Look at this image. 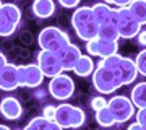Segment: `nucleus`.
<instances>
[{
  "mask_svg": "<svg viewBox=\"0 0 146 130\" xmlns=\"http://www.w3.org/2000/svg\"><path fill=\"white\" fill-rule=\"evenodd\" d=\"M72 26L76 36L83 41H89V39H94L98 37V21L93 15V10L91 7H80L73 11L72 15Z\"/></svg>",
  "mask_w": 146,
  "mask_h": 130,
  "instance_id": "obj_1",
  "label": "nucleus"
},
{
  "mask_svg": "<svg viewBox=\"0 0 146 130\" xmlns=\"http://www.w3.org/2000/svg\"><path fill=\"white\" fill-rule=\"evenodd\" d=\"M112 23L117 26L120 37H125V39H133V37H136V34L141 29L140 21L135 18V15L130 11L128 7H119V8H115L114 21Z\"/></svg>",
  "mask_w": 146,
  "mask_h": 130,
  "instance_id": "obj_2",
  "label": "nucleus"
},
{
  "mask_svg": "<svg viewBox=\"0 0 146 130\" xmlns=\"http://www.w3.org/2000/svg\"><path fill=\"white\" fill-rule=\"evenodd\" d=\"M91 78H93L94 89L99 94H112L114 91L122 88V83H120L119 77L115 75V72L104 65H98L94 68Z\"/></svg>",
  "mask_w": 146,
  "mask_h": 130,
  "instance_id": "obj_3",
  "label": "nucleus"
},
{
  "mask_svg": "<svg viewBox=\"0 0 146 130\" xmlns=\"http://www.w3.org/2000/svg\"><path fill=\"white\" fill-rule=\"evenodd\" d=\"M84 115L81 107L72 106V104H58L55 107L54 120L58 124L60 129H76L84 124Z\"/></svg>",
  "mask_w": 146,
  "mask_h": 130,
  "instance_id": "obj_4",
  "label": "nucleus"
},
{
  "mask_svg": "<svg viewBox=\"0 0 146 130\" xmlns=\"http://www.w3.org/2000/svg\"><path fill=\"white\" fill-rule=\"evenodd\" d=\"M68 42H70L68 34L65 31H62L60 28H55V26H47V28H44L39 33V36H37V44L44 51L57 52L65 44H68Z\"/></svg>",
  "mask_w": 146,
  "mask_h": 130,
  "instance_id": "obj_5",
  "label": "nucleus"
},
{
  "mask_svg": "<svg viewBox=\"0 0 146 130\" xmlns=\"http://www.w3.org/2000/svg\"><path fill=\"white\" fill-rule=\"evenodd\" d=\"M21 21V10L15 3H2L0 7V36H11Z\"/></svg>",
  "mask_w": 146,
  "mask_h": 130,
  "instance_id": "obj_6",
  "label": "nucleus"
},
{
  "mask_svg": "<svg viewBox=\"0 0 146 130\" xmlns=\"http://www.w3.org/2000/svg\"><path fill=\"white\" fill-rule=\"evenodd\" d=\"M75 93V81L65 73H58L50 78L49 83V94L57 101H67Z\"/></svg>",
  "mask_w": 146,
  "mask_h": 130,
  "instance_id": "obj_7",
  "label": "nucleus"
},
{
  "mask_svg": "<svg viewBox=\"0 0 146 130\" xmlns=\"http://www.w3.org/2000/svg\"><path fill=\"white\" fill-rule=\"evenodd\" d=\"M107 107L114 115L115 124H123L135 115V104L131 103L130 98L122 96V94L114 96L110 101H107Z\"/></svg>",
  "mask_w": 146,
  "mask_h": 130,
  "instance_id": "obj_8",
  "label": "nucleus"
},
{
  "mask_svg": "<svg viewBox=\"0 0 146 130\" xmlns=\"http://www.w3.org/2000/svg\"><path fill=\"white\" fill-rule=\"evenodd\" d=\"M37 65L41 68V72L44 73V77H47V78H52L63 72L60 59H58V54L54 51H44V49H41V52L37 54Z\"/></svg>",
  "mask_w": 146,
  "mask_h": 130,
  "instance_id": "obj_9",
  "label": "nucleus"
},
{
  "mask_svg": "<svg viewBox=\"0 0 146 130\" xmlns=\"http://www.w3.org/2000/svg\"><path fill=\"white\" fill-rule=\"evenodd\" d=\"M44 73L37 63H28V65H18V81L21 88H36L42 83Z\"/></svg>",
  "mask_w": 146,
  "mask_h": 130,
  "instance_id": "obj_10",
  "label": "nucleus"
},
{
  "mask_svg": "<svg viewBox=\"0 0 146 130\" xmlns=\"http://www.w3.org/2000/svg\"><path fill=\"white\" fill-rule=\"evenodd\" d=\"M86 52L89 55H98V57L104 59L109 55H114L119 52V42L117 41H107V39H101V37H94L86 41Z\"/></svg>",
  "mask_w": 146,
  "mask_h": 130,
  "instance_id": "obj_11",
  "label": "nucleus"
},
{
  "mask_svg": "<svg viewBox=\"0 0 146 130\" xmlns=\"http://www.w3.org/2000/svg\"><path fill=\"white\" fill-rule=\"evenodd\" d=\"M110 70H114L115 75L119 77L122 86L133 83L136 80V77H138V68H136L135 60H131L128 57H122V55H120L117 65L114 68H110Z\"/></svg>",
  "mask_w": 146,
  "mask_h": 130,
  "instance_id": "obj_12",
  "label": "nucleus"
},
{
  "mask_svg": "<svg viewBox=\"0 0 146 130\" xmlns=\"http://www.w3.org/2000/svg\"><path fill=\"white\" fill-rule=\"evenodd\" d=\"M16 88H20L18 65L7 63L5 67L0 70V89H3V91H15Z\"/></svg>",
  "mask_w": 146,
  "mask_h": 130,
  "instance_id": "obj_13",
  "label": "nucleus"
},
{
  "mask_svg": "<svg viewBox=\"0 0 146 130\" xmlns=\"http://www.w3.org/2000/svg\"><path fill=\"white\" fill-rule=\"evenodd\" d=\"M57 54H58V59H60V63H62V68L67 72V70H73L75 63L78 62L80 55H81V51H80L78 46L68 42L60 51H57Z\"/></svg>",
  "mask_w": 146,
  "mask_h": 130,
  "instance_id": "obj_14",
  "label": "nucleus"
},
{
  "mask_svg": "<svg viewBox=\"0 0 146 130\" xmlns=\"http://www.w3.org/2000/svg\"><path fill=\"white\" fill-rule=\"evenodd\" d=\"M0 114L8 120H16L20 119L23 114V107H21L20 101L13 96H7L0 101Z\"/></svg>",
  "mask_w": 146,
  "mask_h": 130,
  "instance_id": "obj_15",
  "label": "nucleus"
},
{
  "mask_svg": "<svg viewBox=\"0 0 146 130\" xmlns=\"http://www.w3.org/2000/svg\"><path fill=\"white\" fill-rule=\"evenodd\" d=\"M93 15L98 21V25H104V23H112L114 21V11L115 8H110L109 3L106 2H99V3H94L91 7Z\"/></svg>",
  "mask_w": 146,
  "mask_h": 130,
  "instance_id": "obj_16",
  "label": "nucleus"
},
{
  "mask_svg": "<svg viewBox=\"0 0 146 130\" xmlns=\"http://www.w3.org/2000/svg\"><path fill=\"white\" fill-rule=\"evenodd\" d=\"M94 68H96V63L93 62V57L91 55H80L78 62L75 63V67H73V72L76 73L78 77L81 78H86V77H91L94 72Z\"/></svg>",
  "mask_w": 146,
  "mask_h": 130,
  "instance_id": "obj_17",
  "label": "nucleus"
},
{
  "mask_svg": "<svg viewBox=\"0 0 146 130\" xmlns=\"http://www.w3.org/2000/svg\"><path fill=\"white\" fill-rule=\"evenodd\" d=\"M33 13L37 18H50L55 13V3H54V0H34V3H33Z\"/></svg>",
  "mask_w": 146,
  "mask_h": 130,
  "instance_id": "obj_18",
  "label": "nucleus"
},
{
  "mask_svg": "<svg viewBox=\"0 0 146 130\" xmlns=\"http://www.w3.org/2000/svg\"><path fill=\"white\" fill-rule=\"evenodd\" d=\"M28 130H58V124L52 119H46L44 115L41 117H34V119L26 125Z\"/></svg>",
  "mask_w": 146,
  "mask_h": 130,
  "instance_id": "obj_19",
  "label": "nucleus"
},
{
  "mask_svg": "<svg viewBox=\"0 0 146 130\" xmlns=\"http://www.w3.org/2000/svg\"><path fill=\"white\" fill-rule=\"evenodd\" d=\"M131 103L135 104V107H146V81H141V83L135 85V88L131 89L130 94Z\"/></svg>",
  "mask_w": 146,
  "mask_h": 130,
  "instance_id": "obj_20",
  "label": "nucleus"
},
{
  "mask_svg": "<svg viewBox=\"0 0 146 130\" xmlns=\"http://www.w3.org/2000/svg\"><path fill=\"white\" fill-rule=\"evenodd\" d=\"M98 37L107 39V41H119L120 34L114 23H104V25H99V28H98Z\"/></svg>",
  "mask_w": 146,
  "mask_h": 130,
  "instance_id": "obj_21",
  "label": "nucleus"
},
{
  "mask_svg": "<svg viewBox=\"0 0 146 130\" xmlns=\"http://www.w3.org/2000/svg\"><path fill=\"white\" fill-rule=\"evenodd\" d=\"M130 11L135 15V18L140 21L141 26L146 25V0H133L128 5Z\"/></svg>",
  "mask_w": 146,
  "mask_h": 130,
  "instance_id": "obj_22",
  "label": "nucleus"
},
{
  "mask_svg": "<svg viewBox=\"0 0 146 130\" xmlns=\"http://www.w3.org/2000/svg\"><path fill=\"white\" fill-rule=\"evenodd\" d=\"M96 122L101 127H112V125H115V119L107 106L99 111H96Z\"/></svg>",
  "mask_w": 146,
  "mask_h": 130,
  "instance_id": "obj_23",
  "label": "nucleus"
},
{
  "mask_svg": "<svg viewBox=\"0 0 146 130\" xmlns=\"http://www.w3.org/2000/svg\"><path fill=\"white\" fill-rule=\"evenodd\" d=\"M135 63H136V68H138V75L146 77V49L138 52V55L135 59Z\"/></svg>",
  "mask_w": 146,
  "mask_h": 130,
  "instance_id": "obj_24",
  "label": "nucleus"
},
{
  "mask_svg": "<svg viewBox=\"0 0 146 130\" xmlns=\"http://www.w3.org/2000/svg\"><path fill=\"white\" fill-rule=\"evenodd\" d=\"M107 106V101L104 99V96H94L93 99H91V107H93L94 111H99L102 109V107H106Z\"/></svg>",
  "mask_w": 146,
  "mask_h": 130,
  "instance_id": "obj_25",
  "label": "nucleus"
},
{
  "mask_svg": "<svg viewBox=\"0 0 146 130\" xmlns=\"http://www.w3.org/2000/svg\"><path fill=\"white\" fill-rule=\"evenodd\" d=\"M136 122L143 129H146V107H140L138 109V112H136Z\"/></svg>",
  "mask_w": 146,
  "mask_h": 130,
  "instance_id": "obj_26",
  "label": "nucleus"
},
{
  "mask_svg": "<svg viewBox=\"0 0 146 130\" xmlns=\"http://www.w3.org/2000/svg\"><path fill=\"white\" fill-rule=\"evenodd\" d=\"M81 0H58V3L65 8H76Z\"/></svg>",
  "mask_w": 146,
  "mask_h": 130,
  "instance_id": "obj_27",
  "label": "nucleus"
},
{
  "mask_svg": "<svg viewBox=\"0 0 146 130\" xmlns=\"http://www.w3.org/2000/svg\"><path fill=\"white\" fill-rule=\"evenodd\" d=\"M42 115H44L46 119H52L54 120V115H55V107H54V106H46V107L42 109Z\"/></svg>",
  "mask_w": 146,
  "mask_h": 130,
  "instance_id": "obj_28",
  "label": "nucleus"
},
{
  "mask_svg": "<svg viewBox=\"0 0 146 130\" xmlns=\"http://www.w3.org/2000/svg\"><path fill=\"white\" fill-rule=\"evenodd\" d=\"M106 3L109 5H115V7H128L131 0H104Z\"/></svg>",
  "mask_w": 146,
  "mask_h": 130,
  "instance_id": "obj_29",
  "label": "nucleus"
},
{
  "mask_svg": "<svg viewBox=\"0 0 146 130\" xmlns=\"http://www.w3.org/2000/svg\"><path fill=\"white\" fill-rule=\"evenodd\" d=\"M136 37H138V44L146 47V29H140V33L136 34Z\"/></svg>",
  "mask_w": 146,
  "mask_h": 130,
  "instance_id": "obj_30",
  "label": "nucleus"
},
{
  "mask_svg": "<svg viewBox=\"0 0 146 130\" xmlns=\"http://www.w3.org/2000/svg\"><path fill=\"white\" fill-rule=\"evenodd\" d=\"M7 63H8V60H7L5 54H3V52H0V70H2V68L5 67Z\"/></svg>",
  "mask_w": 146,
  "mask_h": 130,
  "instance_id": "obj_31",
  "label": "nucleus"
},
{
  "mask_svg": "<svg viewBox=\"0 0 146 130\" xmlns=\"http://www.w3.org/2000/svg\"><path fill=\"white\" fill-rule=\"evenodd\" d=\"M135 129H141V130H145L140 124H138V122H135V124H130V125H128V130H135Z\"/></svg>",
  "mask_w": 146,
  "mask_h": 130,
  "instance_id": "obj_32",
  "label": "nucleus"
},
{
  "mask_svg": "<svg viewBox=\"0 0 146 130\" xmlns=\"http://www.w3.org/2000/svg\"><path fill=\"white\" fill-rule=\"evenodd\" d=\"M0 130H8V127L7 125H0Z\"/></svg>",
  "mask_w": 146,
  "mask_h": 130,
  "instance_id": "obj_33",
  "label": "nucleus"
},
{
  "mask_svg": "<svg viewBox=\"0 0 146 130\" xmlns=\"http://www.w3.org/2000/svg\"><path fill=\"white\" fill-rule=\"evenodd\" d=\"M0 7H2V0H0Z\"/></svg>",
  "mask_w": 146,
  "mask_h": 130,
  "instance_id": "obj_34",
  "label": "nucleus"
},
{
  "mask_svg": "<svg viewBox=\"0 0 146 130\" xmlns=\"http://www.w3.org/2000/svg\"><path fill=\"white\" fill-rule=\"evenodd\" d=\"M131 2H133V0H131Z\"/></svg>",
  "mask_w": 146,
  "mask_h": 130,
  "instance_id": "obj_35",
  "label": "nucleus"
}]
</instances>
